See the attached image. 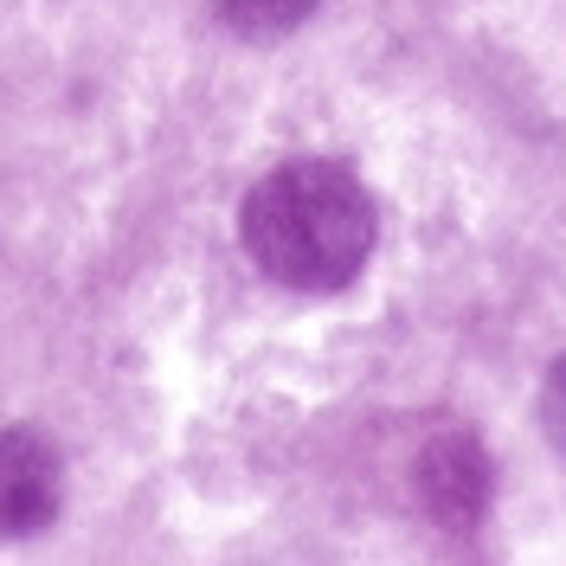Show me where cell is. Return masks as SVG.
Segmentation results:
<instances>
[{"instance_id":"1","label":"cell","mask_w":566,"mask_h":566,"mask_svg":"<svg viewBox=\"0 0 566 566\" xmlns=\"http://www.w3.org/2000/svg\"><path fill=\"white\" fill-rule=\"evenodd\" d=\"M374 193L342 161H283L239 207V239L251 264L303 296L348 290L374 258Z\"/></svg>"},{"instance_id":"2","label":"cell","mask_w":566,"mask_h":566,"mask_svg":"<svg viewBox=\"0 0 566 566\" xmlns=\"http://www.w3.org/2000/svg\"><path fill=\"white\" fill-rule=\"evenodd\" d=\"M412 495H419V509L438 528H451V534L483 528L490 495H495L490 451L470 431H438L419 451V463H412Z\"/></svg>"},{"instance_id":"3","label":"cell","mask_w":566,"mask_h":566,"mask_svg":"<svg viewBox=\"0 0 566 566\" xmlns=\"http://www.w3.org/2000/svg\"><path fill=\"white\" fill-rule=\"evenodd\" d=\"M65 502V463L27 424L0 431V534H39Z\"/></svg>"},{"instance_id":"4","label":"cell","mask_w":566,"mask_h":566,"mask_svg":"<svg viewBox=\"0 0 566 566\" xmlns=\"http://www.w3.org/2000/svg\"><path fill=\"white\" fill-rule=\"evenodd\" d=\"M219 13L239 39H283L316 13V0H219Z\"/></svg>"},{"instance_id":"5","label":"cell","mask_w":566,"mask_h":566,"mask_svg":"<svg viewBox=\"0 0 566 566\" xmlns=\"http://www.w3.org/2000/svg\"><path fill=\"white\" fill-rule=\"evenodd\" d=\"M541 424H547L554 451L566 458V354L547 367V387H541Z\"/></svg>"}]
</instances>
